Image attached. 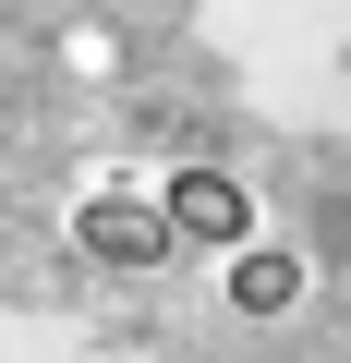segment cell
<instances>
[{"instance_id":"obj_2","label":"cell","mask_w":351,"mask_h":363,"mask_svg":"<svg viewBox=\"0 0 351 363\" xmlns=\"http://www.w3.org/2000/svg\"><path fill=\"white\" fill-rule=\"evenodd\" d=\"M157 218H169V242H243V182L230 169H182V182H169V194H157Z\"/></svg>"},{"instance_id":"obj_3","label":"cell","mask_w":351,"mask_h":363,"mask_svg":"<svg viewBox=\"0 0 351 363\" xmlns=\"http://www.w3.org/2000/svg\"><path fill=\"white\" fill-rule=\"evenodd\" d=\"M291 291H303V267H291V255H267V242H243V255H230V303H243V315H279Z\"/></svg>"},{"instance_id":"obj_1","label":"cell","mask_w":351,"mask_h":363,"mask_svg":"<svg viewBox=\"0 0 351 363\" xmlns=\"http://www.w3.org/2000/svg\"><path fill=\"white\" fill-rule=\"evenodd\" d=\"M73 242H85L97 267H157V255H169V218H157L145 194H97V206L73 218Z\"/></svg>"}]
</instances>
